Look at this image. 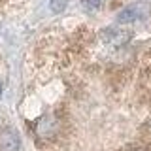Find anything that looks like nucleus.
Listing matches in <instances>:
<instances>
[{
  "label": "nucleus",
  "mask_w": 151,
  "mask_h": 151,
  "mask_svg": "<svg viewBox=\"0 0 151 151\" xmlns=\"http://www.w3.org/2000/svg\"><path fill=\"white\" fill-rule=\"evenodd\" d=\"M0 94H2V79H0Z\"/></svg>",
  "instance_id": "8"
},
{
  "label": "nucleus",
  "mask_w": 151,
  "mask_h": 151,
  "mask_svg": "<svg viewBox=\"0 0 151 151\" xmlns=\"http://www.w3.org/2000/svg\"><path fill=\"white\" fill-rule=\"evenodd\" d=\"M121 151H147V147H144L142 144H132V145H127V147H123Z\"/></svg>",
  "instance_id": "7"
},
{
  "label": "nucleus",
  "mask_w": 151,
  "mask_h": 151,
  "mask_svg": "<svg viewBox=\"0 0 151 151\" xmlns=\"http://www.w3.org/2000/svg\"><path fill=\"white\" fill-rule=\"evenodd\" d=\"M66 4H68V0H51V2H49V8H51V12L60 13L66 8Z\"/></svg>",
  "instance_id": "5"
},
{
  "label": "nucleus",
  "mask_w": 151,
  "mask_h": 151,
  "mask_svg": "<svg viewBox=\"0 0 151 151\" xmlns=\"http://www.w3.org/2000/svg\"><path fill=\"white\" fill-rule=\"evenodd\" d=\"M60 132V119L55 113H45L44 117H40L36 123V134L42 140H53Z\"/></svg>",
  "instance_id": "1"
},
{
  "label": "nucleus",
  "mask_w": 151,
  "mask_h": 151,
  "mask_svg": "<svg viewBox=\"0 0 151 151\" xmlns=\"http://www.w3.org/2000/svg\"><path fill=\"white\" fill-rule=\"evenodd\" d=\"M100 40L108 45H115V47H121L125 45L127 42L130 40V32L129 30H123V28H104L100 32Z\"/></svg>",
  "instance_id": "2"
},
{
  "label": "nucleus",
  "mask_w": 151,
  "mask_h": 151,
  "mask_svg": "<svg viewBox=\"0 0 151 151\" xmlns=\"http://www.w3.org/2000/svg\"><path fill=\"white\" fill-rule=\"evenodd\" d=\"M21 140L13 129H2L0 130V151H19Z\"/></svg>",
  "instance_id": "3"
},
{
  "label": "nucleus",
  "mask_w": 151,
  "mask_h": 151,
  "mask_svg": "<svg viewBox=\"0 0 151 151\" xmlns=\"http://www.w3.org/2000/svg\"><path fill=\"white\" fill-rule=\"evenodd\" d=\"M142 17V12L138 6H130V8H125L123 12L117 15V21L123 23V25H129V23H134Z\"/></svg>",
  "instance_id": "4"
},
{
  "label": "nucleus",
  "mask_w": 151,
  "mask_h": 151,
  "mask_svg": "<svg viewBox=\"0 0 151 151\" xmlns=\"http://www.w3.org/2000/svg\"><path fill=\"white\" fill-rule=\"evenodd\" d=\"M104 4V0H83V6L87 9H91V12H94V9H100Z\"/></svg>",
  "instance_id": "6"
}]
</instances>
